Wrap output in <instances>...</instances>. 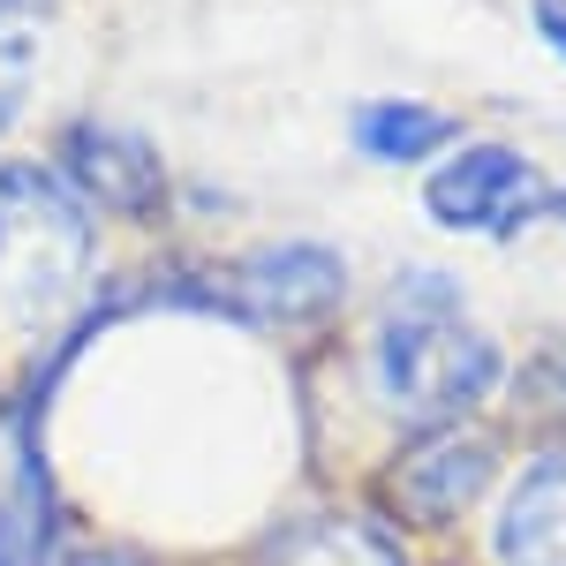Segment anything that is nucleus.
I'll return each instance as SVG.
<instances>
[{"label": "nucleus", "mask_w": 566, "mask_h": 566, "mask_svg": "<svg viewBox=\"0 0 566 566\" xmlns=\"http://www.w3.org/2000/svg\"><path fill=\"white\" fill-rule=\"evenodd\" d=\"M378 392L400 423L416 431H446L461 423L476 400H491L499 386V348L483 340L476 325L461 317V295L446 272H408L386 295V317H378Z\"/></svg>", "instance_id": "nucleus-1"}, {"label": "nucleus", "mask_w": 566, "mask_h": 566, "mask_svg": "<svg viewBox=\"0 0 566 566\" xmlns=\"http://www.w3.org/2000/svg\"><path fill=\"white\" fill-rule=\"evenodd\" d=\"M91 212L69 181L8 159L0 167V333H45L91 280Z\"/></svg>", "instance_id": "nucleus-2"}, {"label": "nucleus", "mask_w": 566, "mask_h": 566, "mask_svg": "<svg viewBox=\"0 0 566 566\" xmlns=\"http://www.w3.org/2000/svg\"><path fill=\"white\" fill-rule=\"evenodd\" d=\"M39 392L0 400V566H76L61 499H53V469L39 446Z\"/></svg>", "instance_id": "nucleus-3"}, {"label": "nucleus", "mask_w": 566, "mask_h": 566, "mask_svg": "<svg viewBox=\"0 0 566 566\" xmlns=\"http://www.w3.org/2000/svg\"><path fill=\"white\" fill-rule=\"evenodd\" d=\"M544 205H552V189L514 144H461V159H446L423 181V212L446 234H483V242L522 234Z\"/></svg>", "instance_id": "nucleus-4"}, {"label": "nucleus", "mask_w": 566, "mask_h": 566, "mask_svg": "<svg viewBox=\"0 0 566 566\" xmlns=\"http://www.w3.org/2000/svg\"><path fill=\"white\" fill-rule=\"evenodd\" d=\"M61 181L84 212H114V219H151L167 205V159L159 144H144L136 129H114V122H69L61 144Z\"/></svg>", "instance_id": "nucleus-5"}, {"label": "nucleus", "mask_w": 566, "mask_h": 566, "mask_svg": "<svg viewBox=\"0 0 566 566\" xmlns=\"http://www.w3.org/2000/svg\"><path fill=\"white\" fill-rule=\"evenodd\" d=\"M348 295V264L325 242H264L227 272L219 310L250 317V325H310Z\"/></svg>", "instance_id": "nucleus-6"}, {"label": "nucleus", "mask_w": 566, "mask_h": 566, "mask_svg": "<svg viewBox=\"0 0 566 566\" xmlns=\"http://www.w3.org/2000/svg\"><path fill=\"white\" fill-rule=\"evenodd\" d=\"M491 476H499L491 438L446 423V431H423L400 461H392V499H400V514H408V522L446 528L453 514H469V506H476Z\"/></svg>", "instance_id": "nucleus-7"}, {"label": "nucleus", "mask_w": 566, "mask_h": 566, "mask_svg": "<svg viewBox=\"0 0 566 566\" xmlns=\"http://www.w3.org/2000/svg\"><path fill=\"white\" fill-rule=\"evenodd\" d=\"M491 552H499V566H566V453L536 461L506 491Z\"/></svg>", "instance_id": "nucleus-8"}, {"label": "nucleus", "mask_w": 566, "mask_h": 566, "mask_svg": "<svg viewBox=\"0 0 566 566\" xmlns=\"http://www.w3.org/2000/svg\"><path fill=\"white\" fill-rule=\"evenodd\" d=\"M264 566H408V552L363 514H310L264 544Z\"/></svg>", "instance_id": "nucleus-9"}, {"label": "nucleus", "mask_w": 566, "mask_h": 566, "mask_svg": "<svg viewBox=\"0 0 566 566\" xmlns=\"http://www.w3.org/2000/svg\"><path fill=\"white\" fill-rule=\"evenodd\" d=\"M453 136H461V122L438 114V106H416V98H370V106H355V144L378 167H416V159L446 151Z\"/></svg>", "instance_id": "nucleus-10"}, {"label": "nucleus", "mask_w": 566, "mask_h": 566, "mask_svg": "<svg viewBox=\"0 0 566 566\" xmlns=\"http://www.w3.org/2000/svg\"><path fill=\"white\" fill-rule=\"evenodd\" d=\"M514 400H522L528 423H544V431H566V340H544V348L522 363V378H514Z\"/></svg>", "instance_id": "nucleus-11"}, {"label": "nucleus", "mask_w": 566, "mask_h": 566, "mask_svg": "<svg viewBox=\"0 0 566 566\" xmlns=\"http://www.w3.org/2000/svg\"><path fill=\"white\" fill-rule=\"evenodd\" d=\"M53 8H61V0H0V53H8V61H23Z\"/></svg>", "instance_id": "nucleus-12"}, {"label": "nucleus", "mask_w": 566, "mask_h": 566, "mask_svg": "<svg viewBox=\"0 0 566 566\" xmlns=\"http://www.w3.org/2000/svg\"><path fill=\"white\" fill-rule=\"evenodd\" d=\"M528 15H536V39L566 61V0H528Z\"/></svg>", "instance_id": "nucleus-13"}, {"label": "nucleus", "mask_w": 566, "mask_h": 566, "mask_svg": "<svg viewBox=\"0 0 566 566\" xmlns=\"http://www.w3.org/2000/svg\"><path fill=\"white\" fill-rule=\"evenodd\" d=\"M76 566H151V559H136V552H98V559H76Z\"/></svg>", "instance_id": "nucleus-14"}, {"label": "nucleus", "mask_w": 566, "mask_h": 566, "mask_svg": "<svg viewBox=\"0 0 566 566\" xmlns=\"http://www.w3.org/2000/svg\"><path fill=\"white\" fill-rule=\"evenodd\" d=\"M15 106H23V91H15V84H0V129L15 122Z\"/></svg>", "instance_id": "nucleus-15"}, {"label": "nucleus", "mask_w": 566, "mask_h": 566, "mask_svg": "<svg viewBox=\"0 0 566 566\" xmlns=\"http://www.w3.org/2000/svg\"><path fill=\"white\" fill-rule=\"evenodd\" d=\"M552 212H559V227H566V189H559V197H552Z\"/></svg>", "instance_id": "nucleus-16"}]
</instances>
